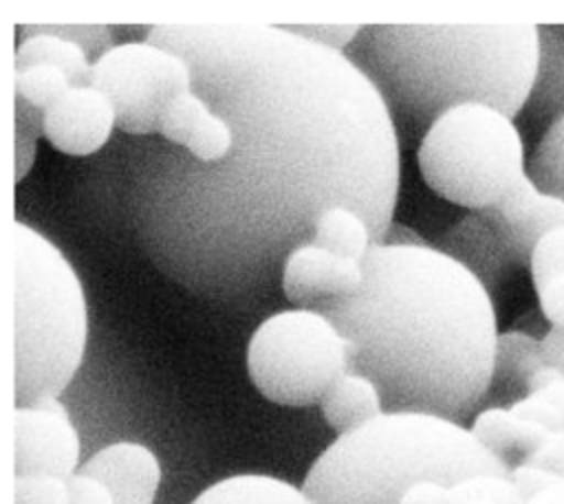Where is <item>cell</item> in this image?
<instances>
[{
	"instance_id": "603a6c76",
	"label": "cell",
	"mask_w": 564,
	"mask_h": 504,
	"mask_svg": "<svg viewBox=\"0 0 564 504\" xmlns=\"http://www.w3.org/2000/svg\"><path fill=\"white\" fill-rule=\"evenodd\" d=\"M518 416L535 420L551 431L564 429V376L555 383L529 392L509 405Z\"/></svg>"
},
{
	"instance_id": "e0dca14e",
	"label": "cell",
	"mask_w": 564,
	"mask_h": 504,
	"mask_svg": "<svg viewBox=\"0 0 564 504\" xmlns=\"http://www.w3.org/2000/svg\"><path fill=\"white\" fill-rule=\"evenodd\" d=\"M24 29L35 33L24 35L22 42L18 44L13 68L46 64L66 73L73 86H90L93 62L88 57V51L82 44L53 33L48 26H24Z\"/></svg>"
},
{
	"instance_id": "4fadbf2b",
	"label": "cell",
	"mask_w": 564,
	"mask_h": 504,
	"mask_svg": "<svg viewBox=\"0 0 564 504\" xmlns=\"http://www.w3.org/2000/svg\"><path fill=\"white\" fill-rule=\"evenodd\" d=\"M159 134L198 163H216L231 147V128L209 103L192 90L178 95L161 117Z\"/></svg>"
},
{
	"instance_id": "8fae6325",
	"label": "cell",
	"mask_w": 564,
	"mask_h": 504,
	"mask_svg": "<svg viewBox=\"0 0 564 504\" xmlns=\"http://www.w3.org/2000/svg\"><path fill=\"white\" fill-rule=\"evenodd\" d=\"M502 251L529 264L535 244L553 229L564 227V198L544 191L527 172L498 205L480 211Z\"/></svg>"
},
{
	"instance_id": "52a82bcc",
	"label": "cell",
	"mask_w": 564,
	"mask_h": 504,
	"mask_svg": "<svg viewBox=\"0 0 564 504\" xmlns=\"http://www.w3.org/2000/svg\"><path fill=\"white\" fill-rule=\"evenodd\" d=\"M350 341L322 313L286 308L267 317L247 346V372L256 390L286 407L319 405L350 372Z\"/></svg>"
},
{
	"instance_id": "cb8c5ba5",
	"label": "cell",
	"mask_w": 564,
	"mask_h": 504,
	"mask_svg": "<svg viewBox=\"0 0 564 504\" xmlns=\"http://www.w3.org/2000/svg\"><path fill=\"white\" fill-rule=\"evenodd\" d=\"M13 504H68V480L55 475H15Z\"/></svg>"
},
{
	"instance_id": "ac0fdd59",
	"label": "cell",
	"mask_w": 564,
	"mask_h": 504,
	"mask_svg": "<svg viewBox=\"0 0 564 504\" xmlns=\"http://www.w3.org/2000/svg\"><path fill=\"white\" fill-rule=\"evenodd\" d=\"M192 504H315L311 495L273 475L238 473L223 478L194 497Z\"/></svg>"
},
{
	"instance_id": "83f0119b",
	"label": "cell",
	"mask_w": 564,
	"mask_h": 504,
	"mask_svg": "<svg viewBox=\"0 0 564 504\" xmlns=\"http://www.w3.org/2000/svg\"><path fill=\"white\" fill-rule=\"evenodd\" d=\"M544 361L564 374V328L551 326V330L540 339Z\"/></svg>"
},
{
	"instance_id": "5b68a950",
	"label": "cell",
	"mask_w": 564,
	"mask_h": 504,
	"mask_svg": "<svg viewBox=\"0 0 564 504\" xmlns=\"http://www.w3.org/2000/svg\"><path fill=\"white\" fill-rule=\"evenodd\" d=\"M13 401L57 398L82 365L88 308L64 253L33 227L13 220Z\"/></svg>"
},
{
	"instance_id": "5bb4252c",
	"label": "cell",
	"mask_w": 564,
	"mask_h": 504,
	"mask_svg": "<svg viewBox=\"0 0 564 504\" xmlns=\"http://www.w3.org/2000/svg\"><path fill=\"white\" fill-rule=\"evenodd\" d=\"M82 473L97 478L112 493L115 504H154L161 464L141 442H112L90 456Z\"/></svg>"
},
{
	"instance_id": "277c9868",
	"label": "cell",
	"mask_w": 564,
	"mask_h": 504,
	"mask_svg": "<svg viewBox=\"0 0 564 504\" xmlns=\"http://www.w3.org/2000/svg\"><path fill=\"white\" fill-rule=\"evenodd\" d=\"M511 471L463 423L386 412L361 429L337 436L311 464L302 489L315 504H399L403 489L419 478L456 484L480 473Z\"/></svg>"
},
{
	"instance_id": "30bf717a",
	"label": "cell",
	"mask_w": 564,
	"mask_h": 504,
	"mask_svg": "<svg viewBox=\"0 0 564 504\" xmlns=\"http://www.w3.org/2000/svg\"><path fill=\"white\" fill-rule=\"evenodd\" d=\"M361 262L335 255L313 242L295 246L282 266L280 288L293 308L326 310L359 293Z\"/></svg>"
},
{
	"instance_id": "44dd1931",
	"label": "cell",
	"mask_w": 564,
	"mask_h": 504,
	"mask_svg": "<svg viewBox=\"0 0 564 504\" xmlns=\"http://www.w3.org/2000/svg\"><path fill=\"white\" fill-rule=\"evenodd\" d=\"M529 174L544 191L564 198V112L542 134Z\"/></svg>"
},
{
	"instance_id": "4316f807",
	"label": "cell",
	"mask_w": 564,
	"mask_h": 504,
	"mask_svg": "<svg viewBox=\"0 0 564 504\" xmlns=\"http://www.w3.org/2000/svg\"><path fill=\"white\" fill-rule=\"evenodd\" d=\"M535 293L540 310L551 321V326L564 328V273H557L535 286Z\"/></svg>"
},
{
	"instance_id": "f546056e",
	"label": "cell",
	"mask_w": 564,
	"mask_h": 504,
	"mask_svg": "<svg viewBox=\"0 0 564 504\" xmlns=\"http://www.w3.org/2000/svg\"><path fill=\"white\" fill-rule=\"evenodd\" d=\"M469 504H496V502H489V500H474V502H469Z\"/></svg>"
},
{
	"instance_id": "9c48e42d",
	"label": "cell",
	"mask_w": 564,
	"mask_h": 504,
	"mask_svg": "<svg viewBox=\"0 0 564 504\" xmlns=\"http://www.w3.org/2000/svg\"><path fill=\"white\" fill-rule=\"evenodd\" d=\"M79 434L59 398L13 407L15 475L68 480L79 471Z\"/></svg>"
},
{
	"instance_id": "3957f363",
	"label": "cell",
	"mask_w": 564,
	"mask_h": 504,
	"mask_svg": "<svg viewBox=\"0 0 564 504\" xmlns=\"http://www.w3.org/2000/svg\"><path fill=\"white\" fill-rule=\"evenodd\" d=\"M383 97L399 141L423 139L449 108L485 103L511 119L540 70V29L507 24H366L344 51Z\"/></svg>"
},
{
	"instance_id": "ba28073f",
	"label": "cell",
	"mask_w": 564,
	"mask_h": 504,
	"mask_svg": "<svg viewBox=\"0 0 564 504\" xmlns=\"http://www.w3.org/2000/svg\"><path fill=\"white\" fill-rule=\"evenodd\" d=\"M192 84L189 64L148 40L110 46L93 62L90 86L110 99L117 128L134 136L156 134L167 106Z\"/></svg>"
},
{
	"instance_id": "7a4b0ae2",
	"label": "cell",
	"mask_w": 564,
	"mask_h": 504,
	"mask_svg": "<svg viewBox=\"0 0 564 504\" xmlns=\"http://www.w3.org/2000/svg\"><path fill=\"white\" fill-rule=\"evenodd\" d=\"M361 269L359 293L322 310L352 346L350 372L379 387L386 412L465 420L496 372L500 332L485 282L394 222Z\"/></svg>"
},
{
	"instance_id": "7c38bea8",
	"label": "cell",
	"mask_w": 564,
	"mask_h": 504,
	"mask_svg": "<svg viewBox=\"0 0 564 504\" xmlns=\"http://www.w3.org/2000/svg\"><path fill=\"white\" fill-rule=\"evenodd\" d=\"M115 125V108L95 86H70L42 112L44 136L53 147L70 156H88L101 150Z\"/></svg>"
},
{
	"instance_id": "8992f818",
	"label": "cell",
	"mask_w": 564,
	"mask_h": 504,
	"mask_svg": "<svg viewBox=\"0 0 564 504\" xmlns=\"http://www.w3.org/2000/svg\"><path fill=\"white\" fill-rule=\"evenodd\" d=\"M416 161L432 191L471 211L498 205L527 174L520 130L485 103L443 112L419 141Z\"/></svg>"
},
{
	"instance_id": "ffe728a7",
	"label": "cell",
	"mask_w": 564,
	"mask_h": 504,
	"mask_svg": "<svg viewBox=\"0 0 564 504\" xmlns=\"http://www.w3.org/2000/svg\"><path fill=\"white\" fill-rule=\"evenodd\" d=\"M540 341L531 335L509 330L502 332L498 339V352H496V372L494 381H511L527 390L529 379L544 365Z\"/></svg>"
},
{
	"instance_id": "7402d4cb",
	"label": "cell",
	"mask_w": 564,
	"mask_h": 504,
	"mask_svg": "<svg viewBox=\"0 0 564 504\" xmlns=\"http://www.w3.org/2000/svg\"><path fill=\"white\" fill-rule=\"evenodd\" d=\"M70 86L73 84L68 75L55 66L35 64V66H24L13 70L15 97L24 99L29 106L42 112L51 108Z\"/></svg>"
},
{
	"instance_id": "d6986e66",
	"label": "cell",
	"mask_w": 564,
	"mask_h": 504,
	"mask_svg": "<svg viewBox=\"0 0 564 504\" xmlns=\"http://www.w3.org/2000/svg\"><path fill=\"white\" fill-rule=\"evenodd\" d=\"M313 244L335 255L361 262L375 244V238L368 222L357 211L344 205H335L317 216L313 229Z\"/></svg>"
},
{
	"instance_id": "484cf974",
	"label": "cell",
	"mask_w": 564,
	"mask_h": 504,
	"mask_svg": "<svg viewBox=\"0 0 564 504\" xmlns=\"http://www.w3.org/2000/svg\"><path fill=\"white\" fill-rule=\"evenodd\" d=\"M68 504H115L104 482L77 471L68 478Z\"/></svg>"
},
{
	"instance_id": "2e32d148",
	"label": "cell",
	"mask_w": 564,
	"mask_h": 504,
	"mask_svg": "<svg viewBox=\"0 0 564 504\" xmlns=\"http://www.w3.org/2000/svg\"><path fill=\"white\" fill-rule=\"evenodd\" d=\"M319 409L326 425L337 436L357 431L386 414L379 387L359 372H346L337 379L322 398Z\"/></svg>"
},
{
	"instance_id": "6da1fadb",
	"label": "cell",
	"mask_w": 564,
	"mask_h": 504,
	"mask_svg": "<svg viewBox=\"0 0 564 504\" xmlns=\"http://www.w3.org/2000/svg\"><path fill=\"white\" fill-rule=\"evenodd\" d=\"M192 88L231 128V147L198 163L174 145L143 152L128 211L145 253L205 297L251 299L313 242L317 216L350 207L383 242L399 191V134L361 68L289 24H154Z\"/></svg>"
},
{
	"instance_id": "d4e9b609",
	"label": "cell",
	"mask_w": 564,
	"mask_h": 504,
	"mask_svg": "<svg viewBox=\"0 0 564 504\" xmlns=\"http://www.w3.org/2000/svg\"><path fill=\"white\" fill-rule=\"evenodd\" d=\"M533 286H540L549 277L564 273V227L546 233L533 249L529 260Z\"/></svg>"
},
{
	"instance_id": "f1b7e54d",
	"label": "cell",
	"mask_w": 564,
	"mask_h": 504,
	"mask_svg": "<svg viewBox=\"0 0 564 504\" xmlns=\"http://www.w3.org/2000/svg\"><path fill=\"white\" fill-rule=\"evenodd\" d=\"M524 504H564V478L555 475L551 484L535 491L524 500Z\"/></svg>"
},
{
	"instance_id": "9a60e30c",
	"label": "cell",
	"mask_w": 564,
	"mask_h": 504,
	"mask_svg": "<svg viewBox=\"0 0 564 504\" xmlns=\"http://www.w3.org/2000/svg\"><path fill=\"white\" fill-rule=\"evenodd\" d=\"M469 429L482 447H487L491 453L505 460H507V453L511 451L522 453V460L529 458L531 453L542 449L553 434L549 427L535 420L522 418L511 407H500V405L480 409L474 416Z\"/></svg>"
}]
</instances>
